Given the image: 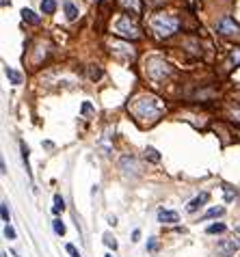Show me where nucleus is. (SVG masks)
<instances>
[{
  "label": "nucleus",
  "mask_w": 240,
  "mask_h": 257,
  "mask_svg": "<svg viewBox=\"0 0 240 257\" xmlns=\"http://www.w3.org/2000/svg\"><path fill=\"white\" fill-rule=\"evenodd\" d=\"M130 110L136 119L154 123V121H158L160 117H163L165 104H163V100H158L156 95H141L130 104Z\"/></svg>",
  "instance_id": "1"
},
{
  "label": "nucleus",
  "mask_w": 240,
  "mask_h": 257,
  "mask_svg": "<svg viewBox=\"0 0 240 257\" xmlns=\"http://www.w3.org/2000/svg\"><path fill=\"white\" fill-rule=\"evenodd\" d=\"M145 74H147V78H151V80H156V82L165 80V78L171 74V65L160 57H150L145 60Z\"/></svg>",
  "instance_id": "3"
},
{
  "label": "nucleus",
  "mask_w": 240,
  "mask_h": 257,
  "mask_svg": "<svg viewBox=\"0 0 240 257\" xmlns=\"http://www.w3.org/2000/svg\"><path fill=\"white\" fill-rule=\"evenodd\" d=\"M223 190H225V201H234V197H236V188L223 184Z\"/></svg>",
  "instance_id": "21"
},
{
  "label": "nucleus",
  "mask_w": 240,
  "mask_h": 257,
  "mask_svg": "<svg viewBox=\"0 0 240 257\" xmlns=\"http://www.w3.org/2000/svg\"><path fill=\"white\" fill-rule=\"evenodd\" d=\"M178 221H180L178 212H173V210H165V208L158 210V223H163V225H171V223H178Z\"/></svg>",
  "instance_id": "8"
},
{
  "label": "nucleus",
  "mask_w": 240,
  "mask_h": 257,
  "mask_svg": "<svg viewBox=\"0 0 240 257\" xmlns=\"http://www.w3.org/2000/svg\"><path fill=\"white\" fill-rule=\"evenodd\" d=\"M156 249H158V242H156V238H150V242H147V251H151V253H154Z\"/></svg>",
  "instance_id": "28"
},
{
  "label": "nucleus",
  "mask_w": 240,
  "mask_h": 257,
  "mask_svg": "<svg viewBox=\"0 0 240 257\" xmlns=\"http://www.w3.org/2000/svg\"><path fill=\"white\" fill-rule=\"evenodd\" d=\"M238 242L236 240H221L219 244H216V253L221 257H234V253L238 251Z\"/></svg>",
  "instance_id": "7"
},
{
  "label": "nucleus",
  "mask_w": 240,
  "mask_h": 257,
  "mask_svg": "<svg viewBox=\"0 0 240 257\" xmlns=\"http://www.w3.org/2000/svg\"><path fill=\"white\" fill-rule=\"evenodd\" d=\"M138 238H141V229H135L132 231V242H138Z\"/></svg>",
  "instance_id": "30"
},
{
  "label": "nucleus",
  "mask_w": 240,
  "mask_h": 257,
  "mask_svg": "<svg viewBox=\"0 0 240 257\" xmlns=\"http://www.w3.org/2000/svg\"><path fill=\"white\" fill-rule=\"evenodd\" d=\"M115 32H117L119 37H123V39H136V37L141 35L136 22L132 20L130 15H121L117 22H115Z\"/></svg>",
  "instance_id": "4"
},
{
  "label": "nucleus",
  "mask_w": 240,
  "mask_h": 257,
  "mask_svg": "<svg viewBox=\"0 0 240 257\" xmlns=\"http://www.w3.org/2000/svg\"><path fill=\"white\" fill-rule=\"evenodd\" d=\"M20 147H22V160H24V165H26V171H29V147H26V143H20Z\"/></svg>",
  "instance_id": "25"
},
{
  "label": "nucleus",
  "mask_w": 240,
  "mask_h": 257,
  "mask_svg": "<svg viewBox=\"0 0 240 257\" xmlns=\"http://www.w3.org/2000/svg\"><path fill=\"white\" fill-rule=\"evenodd\" d=\"M150 26L158 37H171L173 32H178V29H180V20L175 15H163V13H160V15L151 17Z\"/></svg>",
  "instance_id": "2"
},
{
  "label": "nucleus",
  "mask_w": 240,
  "mask_h": 257,
  "mask_svg": "<svg viewBox=\"0 0 240 257\" xmlns=\"http://www.w3.org/2000/svg\"><path fill=\"white\" fill-rule=\"evenodd\" d=\"M0 2H2V7H7V4H9V0H0Z\"/></svg>",
  "instance_id": "31"
},
{
  "label": "nucleus",
  "mask_w": 240,
  "mask_h": 257,
  "mask_svg": "<svg viewBox=\"0 0 240 257\" xmlns=\"http://www.w3.org/2000/svg\"><path fill=\"white\" fill-rule=\"evenodd\" d=\"M216 32H221V35H238L240 26L229 15H223L219 22H216Z\"/></svg>",
  "instance_id": "5"
},
{
  "label": "nucleus",
  "mask_w": 240,
  "mask_h": 257,
  "mask_svg": "<svg viewBox=\"0 0 240 257\" xmlns=\"http://www.w3.org/2000/svg\"><path fill=\"white\" fill-rule=\"evenodd\" d=\"M2 257H7V253H2Z\"/></svg>",
  "instance_id": "33"
},
{
  "label": "nucleus",
  "mask_w": 240,
  "mask_h": 257,
  "mask_svg": "<svg viewBox=\"0 0 240 257\" xmlns=\"http://www.w3.org/2000/svg\"><path fill=\"white\" fill-rule=\"evenodd\" d=\"M63 9H65L67 20H76V17H78V9H76V4H72L69 0H65V2H63Z\"/></svg>",
  "instance_id": "11"
},
{
  "label": "nucleus",
  "mask_w": 240,
  "mask_h": 257,
  "mask_svg": "<svg viewBox=\"0 0 240 257\" xmlns=\"http://www.w3.org/2000/svg\"><path fill=\"white\" fill-rule=\"evenodd\" d=\"M4 236H7L9 240H15V229L11 227V223H9V225H4Z\"/></svg>",
  "instance_id": "26"
},
{
  "label": "nucleus",
  "mask_w": 240,
  "mask_h": 257,
  "mask_svg": "<svg viewBox=\"0 0 240 257\" xmlns=\"http://www.w3.org/2000/svg\"><path fill=\"white\" fill-rule=\"evenodd\" d=\"M145 156H147V158H150V160H154V162H158V160H160V156H158V151H156V149H154V147H147V149H145Z\"/></svg>",
  "instance_id": "24"
},
{
  "label": "nucleus",
  "mask_w": 240,
  "mask_h": 257,
  "mask_svg": "<svg viewBox=\"0 0 240 257\" xmlns=\"http://www.w3.org/2000/svg\"><path fill=\"white\" fill-rule=\"evenodd\" d=\"M65 251H67V253L72 255V257H80V253L76 251V246H74V244H65Z\"/></svg>",
  "instance_id": "27"
},
{
  "label": "nucleus",
  "mask_w": 240,
  "mask_h": 257,
  "mask_svg": "<svg viewBox=\"0 0 240 257\" xmlns=\"http://www.w3.org/2000/svg\"><path fill=\"white\" fill-rule=\"evenodd\" d=\"M119 4L126 9H130V11H138V0H119Z\"/></svg>",
  "instance_id": "20"
},
{
  "label": "nucleus",
  "mask_w": 240,
  "mask_h": 257,
  "mask_svg": "<svg viewBox=\"0 0 240 257\" xmlns=\"http://www.w3.org/2000/svg\"><path fill=\"white\" fill-rule=\"evenodd\" d=\"M41 11H44L45 15H52V13L57 11V0H41Z\"/></svg>",
  "instance_id": "12"
},
{
  "label": "nucleus",
  "mask_w": 240,
  "mask_h": 257,
  "mask_svg": "<svg viewBox=\"0 0 240 257\" xmlns=\"http://www.w3.org/2000/svg\"><path fill=\"white\" fill-rule=\"evenodd\" d=\"M89 78H91V80H98V78H102V69H100L98 65H91V69H89Z\"/></svg>",
  "instance_id": "22"
},
{
  "label": "nucleus",
  "mask_w": 240,
  "mask_h": 257,
  "mask_svg": "<svg viewBox=\"0 0 240 257\" xmlns=\"http://www.w3.org/2000/svg\"><path fill=\"white\" fill-rule=\"evenodd\" d=\"M65 210V201L61 195H54V205H52V214H61Z\"/></svg>",
  "instance_id": "15"
},
{
  "label": "nucleus",
  "mask_w": 240,
  "mask_h": 257,
  "mask_svg": "<svg viewBox=\"0 0 240 257\" xmlns=\"http://www.w3.org/2000/svg\"><path fill=\"white\" fill-rule=\"evenodd\" d=\"M208 197H210V195H208V193H201L199 197H195V199L191 201V203H188V208H186V210H188V212H191V214H193V212H197V210H199L201 205H204L206 201H208Z\"/></svg>",
  "instance_id": "10"
},
{
  "label": "nucleus",
  "mask_w": 240,
  "mask_h": 257,
  "mask_svg": "<svg viewBox=\"0 0 240 257\" xmlns=\"http://www.w3.org/2000/svg\"><path fill=\"white\" fill-rule=\"evenodd\" d=\"M0 214H2V221L4 225H9V221H11V214H9V203H0Z\"/></svg>",
  "instance_id": "18"
},
{
  "label": "nucleus",
  "mask_w": 240,
  "mask_h": 257,
  "mask_svg": "<svg viewBox=\"0 0 240 257\" xmlns=\"http://www.w3.org/2000/svg\"><path fill=\"white\" fill-rule=\"evenodd\" d=\"M52 229H54V233H57V236H65V231H67L61 218H54V221H52Z\"/></svg>",
  "instance_id": "17"
},
{
  "label": "nucleus",
  "mask_w": 240,
  "mask_h": 257,
  "mask_svg": "<svg viewBox=\"0 0 240 257\" xmlns=\"http://www.w3.org/2000/svg\"><path fill=\"white\" fill-rule=\"evenodd\" d=\"M225 214V210L223 208H210L208 212L201 216V221H208V218H216V216H223Z\"/></svg>",
  "instance_id": "16"
},
{
  "label": "nucleus",
  "mask_w": 240,
  "mask_h": 257,
  "mask_svg": "<svg viewBox=\"0 0 240 257\" xmlns=\"http://www.w3.org/2000/svg\"><path fill=\"white\" fill-rule=\"evenodd\" d=\"M110 50H113L115 54H119V57H123V59H135V48H132L130 44H126V41L113 39L110 41Z\"/></svg>",
  "instance_id": "6"
},
{
  "label": "nucleus",
  "mask_w": 240,
  "mask_h": 257,
  "mask_svg": "<svg viewBox=\"0 0 240 257\" xmlns=\"http://www.w3.org/2000/svg\"><path fill=\"white\" fill-rule=\"evenodd\" d=\"M4 74H7V78L11 80V85H22V76L15 72V69L11 67H4Z\"/></svg>",
  "instance_id": "14"
},
{
  "label": "nucleus",
  "mask_w": 240,
  "mask_h": 257,
  "mask_svg": "<svg viewBox=\"0 0 240 257\" xmlns=\"http://www.w3.org/2000/svg\"><path fill=\"white\" fill-rule=\"evenodd\" d=\"M22 20L24 22H30V24H39V15H35L30 9H22Z\"/></svg>",
  "instance_id": "13"
},
{
  "label": "nucleus",
  "mask_w": 240,
  "mask_h": 257,
  "mask_svg": "<svg viewBox=\"0 0 240 257\" xmlns=\"http://www.w3.org/2000/svg\"><path fill=\"white\" fill-rule=\"evenodd\" d=\"M225 229H227V225H223V223H216V225H210V227H208L206 233H210V236H212V233H223Z\"/></svg>",
  "instance_id": "19"
},
{
  "label": "nucleus",
  "mask_w": 240,
  "mask_h": 257,
  "mask_svg": "<svg viewBox=\"0 0 240 257\" xmlns=\"http://www.w3.org/2000/svg\"><path fill=\"white\" fill-rule=\"evenodd\" d=\"M104 244H106V246H110L113 251H117V240H115V238L110 236V233H104Z\"/></svg>",
  "instance_id": "23"
},
{
  "label": "nucleus",
  "mask_w": 240,
  "mask_h": 257,
  "mask_svg": "<svg viewBox=\"0 0 240 257\" xmlns=\"http://www.w3.org/2000/svg\"><path fill=\"white\" fill-rule=\"evenodd\" d=\"M104 257H113V255H110V253H106V255H104Z\"/></svg>",
  "instance_id": "32"
},
{
  "label": "nucleus",
  "mask_w": 240,
  "mask_h": 257,
  "mask_svg": "<svg viewBox=\"0 0 240 257\" xmlns=\"http://www.w3.org/2000/svg\"><path fill=\"white\" fill-rule=\"evenodd\" d=\"M119 169L123 173H136L138 166H136V160L132 156H123L121 160H119Z\"/></svg>",
  "instance_id": "9"
},
{
  "label": "nucleus",
  "mask_w": 240,
  "mask_h": 257,
  "mask_svg": "<svg viewBox=\"0 0 240 257\" xmlns=\"http://www.w3.org/2000/svg\"><path fill=\"white\" fill-rule=\"evenodd\" d=\"M232 63H234V67H238V65H240V50H234V52H232Z\"/></svg>",
  "instance_id": "29"
}]
</instances>
